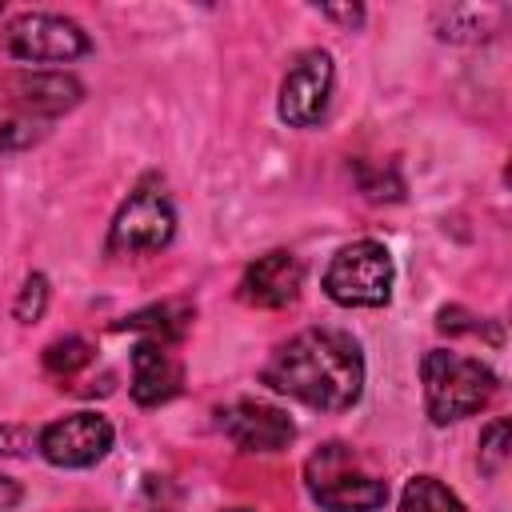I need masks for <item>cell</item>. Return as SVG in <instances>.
<instances>
[{
    "mask_svg": "<svg viewBox=\"0 0 512 512\" xmlns=\"http://www.w3.org/2000/svg\"><path fill=\"white\" fill-rule=\"evenodd\" d=\"M260 384L320 412H348L364 396V352L340 328H304L268 356Z\"/></svg>",
    "mask_w": 512,
    "mask_h": 512,
    "instance_id": "obj_1",
    "label": "cell"
},
{
    "mask_svg": "<svg viewBox=\"0 0 512 512\" xmlns=\"http://www.w3.org/2000/svg\"><path fill=\"white\" fill-rule=\"evenodd\" d=\"M420 384H424V408H428V420L432 424H456L472 412H480L500 380L496 372L476 360V356H464V352H452V348H432L424 352L420 360Z\"/></svg>",
    "mask_w": 512,
    "mask_h": 512,
    "instance_id": "obj_2",
    "label": "cell"
},
{
    "mask_svg": "<svg viewBox=\"0 0 512 512\" xmlns=\"http://www.w3.org/2000/svg\"><path fill=\"white\" fill-rule=\"evenodd\" d=\"M304 484L324 512H376L388 504V484L344 440H328L304 460Z\"/></svg>",
    "mask_w": 512,
    "mask_h": 512,
    "instance_id": "obj_3",
    "label": "cell"
},
{
    "mask_svg": "<svg viewBox=\"0 0 512 512\" xmlns=\"http://www.w3.org/2000/svg\"><path fill=\"white\" fill-rule=\"evenodd\" d=\"M396 264L380 240H352L344 244L324 268V296L340 308H384L392 300Z\"/></svg>",
    "mask_w": 512,
    "mask_h": 512,
    "instance_id": "obj_4",
    "label": "cell"
},
{
    "mask_svg": "<svg viewBox=\"0 0 512 512\" xmlns=\"http://www.w3.org/2000/svg\"><path fill=\"white\" fill-rule=\"evenodd\" d=\"M176 236V208L156 176H144L128 200L116 208L108 228V256H140L160 252Z\"/></svg>",
    "mask_w": 512,
    "mask_h": 512,
    "instance_id": "obj_5",
    "label": "cell"
},
{
    "mask_svg": "<svg viewBox=\"0 0 512 512\" xmlns=\"http://www.w3.org/2000/svg\"><path fill=\"white\" fill-rule=\"evenodd\" d=\"M4 52L24 60V64H68L76 56L92 52L88 32L56 12H24L16 20H8V28L0 32Z\"/></svg>",
    "mask_w": 512,
    "mask_h": 512,
    "instance_id": "obj_6",
    "label": "cell"
},
{
    "mask_svg": "<svg viewBox=\"0 0 512 512\" xmlns=\"http://www.w3.org/2000/svg\"><path fill=\"white\" fill-rule=\"evenodd\" d=\"M116 428L100 412H68L36 432V452L56 468H92L112 452Z\"/></svg>",
    "mask_w": 512,
    "mask_h": 512,
    "instance_id": "obj_7",
    "label": "cell"
},
{
    "mask_svg": "<svg viewBox=\"0 0 512 512\" xmlns=\"http://www.w3.org/2000/svg\"><path fill=\"white\" fill-rule=\"evenodd\" d=\"M332 84H336L332 56L324 48L300 52L292 60V68L284 72V80H280V100H276L280 120L288 128H312V124H320L324 112H328V100H332Z\"/></svg>",
    "mask_w": 512,
    "mask_h": 512,
    "instance_id": "obj_8",
    "label": "cell"
},
{
    "mask_svg": "<svg viewBox=\"0 0 512 512\" xmlns=\"http://www.w3.org/2000/svg\"><path fill=\"white\" fill-rule=\"evenodd\" d=\"M0 92L12 104V112L20 116H60L68 108H76L84 100V84L72 72H56V68H16L0 76Z\"/></svg>",
    "mask_w": 512,
    "mask_h": 512,
    "instance_id": "obj_9",
    "label": "cell"
},
{
    "mask_svg": "<svg viewBox=\"0 0 512 512\" xmlns=\"http://www.w3.org/2000/svg\"><path fill=\"white\" fill-rule=\"evenodd\" d=\"M216 424L240 452H284L296 440L292 416L264 400H232L216 412Z\"/></svg>",
    "mask_w": 512,
    "mask_h": 512,
    "instance_id": "obj_10",
    "label": "cell"
},
{
    "mask_svg": "<svg viewBox=\"0 0 512 512\" xmlns=\"http://www.w3.org/2000/svg\"><path fill=\"white\" fill-rule=\"evenodd\" d=\"M304 288V264L296 252L288 248H272L264 256H256L236 284L240 304L248 308H288Z\"/></svg>",
    "mask_w": 512,
    "mask_h": 512,
    "instance_id": "obj_11",
    "label": "cell"
},
{
    "mask_svg": "<svg viewBox=\"0 0 512 512\" xmlns=\"http://www.w3.org/2000/svg\"><path fill=\"white\" fill-rule=\"evenodd\" d=\"M132 400L140 408L168 404L184 388V364L164 340H140L132 348Z\"/></svg>",
    "mask_w": 512,
    "mask_h": 512,
    "instance_id": "obj_12",
    "label": "cell"
},
{
    "mask_svg": "<svg viewBox=\"0 0 512 512\" xmlns=\"http://www.w3.org/2000/svg\"><path fill=\"white\" fill-rule=\"evenodd\" d=\"M120 328L144 332V340L176 344V340L192 328V308H188V304H180V300H164V304H152V308H140V312L124 316V320H120Z\"/></svg>",
    "mask_w": 512,
    "mask_h": 512,
    "instance_id": "obj_13",
    "label": "cell"
},
{
    "mask_svg": "<svg viewBox=\"0 0 512 512\" xmlns=\"http://www.w3.org/2000/svg\"><path fill=\"white\" fill-rule=\"evenodd\" d=\"M400 512H468L464 500L440 480V476H412L400 492Z\"/></svg>",
    "mask_w": 512,
    "mask_h": 512,
    "instance_id": "obj_14",
    "label": "cell"
},
{
    "mask_svg": "<svg viewBox=\"0 0 512 512\" xmlns=\"http://www.w3.org/2000/svg\"><path fill=\"white\" fill-rule=\"evenodd\" d=\"M496 20H500V8H476V4L440 8L436 12V36L440 40H484V36H492Z\"/></svg>",
    "mask_w": 512,
    "mask_h": 512,
    "instance_id": "obj_15",
    "label": "cell"
},
{
    "mask_svg": "<svg viewBox=\"0 0 512 512\" xmlns=\"http://www.w3.org/2000/svg\"><path fill=\"white\" fill-rule=\"evenodd\" d=\"M92 356H96V348L84 336H60L44 348V372L56 380H72L76 372H84L92 364Z\"/></svg>",
    "mask_w": 512,
    "mask_h": 512,
    "instance_id": "obj_16",
    "label": "cell"
},
{
    "mask_svg": "<svg viewBox=\"0 0 512 512\" xmlns=\"http://www.w3.org/2000/svg\"><path fill=\"white\" fill-rule=\"evenodd\" d=\"M508 436H512V428H508V420L500 416V420H492L484 432H480V468L488 472V476H500L504 472V464H508Z\"/></svg>",
    "mask_w": 512,
    "mask_h": 512,
    "instance_id": "obj_17",
    "label": "cell"
},
{
    "mask_svg": "<svg viewBox=\"0 0 512 512\" xmlns=\"http://www.w3.org/2000/svg\"><path fill=\"white\" fill-rule=\"evenodd\" d=\"M48 296H52L48 276L32 272V276L20 284V296H16V304H12V316H16L20 324H36V320L44 316V308H48Z\"/></svg>",
    "mask_w": 512,
    "mask_h": 512,
    "instance_id": "obj_18",
    "label": "cell"
},
{
    "mask_svg": "<svg viewBox=\"0 0 512 512\" xmlns=\"http://www.w3.org/2000/svg\"><path fill=\"white\" fill-rule=\"evenodd\" d=\"M40 140V124L20 112H0V148H28Z\"/></svg>",
    "mask_w": 512,
    "mask_h": 512,
    "instance_id": "obj_19",
    "label": "cell"
},
{
    "mask_svg": "<svg viewBox=\"0 0 512 512\" xmlns=\"http://www.w3.org/2000/svg\"><path fill=\"white\" fill-rule=\"evenodd\" d=\"M36 448V432L24 424H0V456H28Z\"/></svg>",
    "mask_w": 512,
    "mask_h": 512,
    "instance_id": "obj_20",
    "label": "cell"
},
{
    "mask_svg": "<svg viewBox=\"0 0 512 512\" xmlns=\"http://www.w3.org/2000/svg\"><path fill=\"white\" fill-rule=\"evenodd\" d=\"M436 328L448 332V336H456V332H484V320H476V316L464 312V308H440Z\"/></svg>",
    "mask_w": 512,
    "mask_h": 512,
    "instance_id": "obj_21",
    "label": "cell"
},
{
    "mask_svg": "<svg viewBox=\"0 0 512 512\" xmlns=\"http://www.w3.org/2000/svg\"><path fill=\"white\" fill-rule=\"evenodd\" d=\"M320 16H328L336 24H348V28L364 24V8L360 4H320Z\"/></svg>",
    "mask_w": 512,
    "mask_h": 512,
    "instance_id": "obj_22",
    "label": "cell"
},
{
    "mask_svg": "<svg viewBox=\"0 0 512 512\" xmlns=\"http://www.w3.org/2000/svg\"><path fill=\"white\" fill-rule=\"evenodd\" d=\"M16 500H20V484L8 480V476H0V512H8Z\"/></svg>",
    "mask_w": 512,
    "mask_h": 512,
    "instance_id": "obj_23",
    "label": "cell"
},
{
    "mask_svg": "<svg viewBox=\"0 0 512 512\" xmlns=\"http://www.w3.org/2000/svg\"><path fill=\"white\" fill-rule=\"evenodd\" d=\"M144 512H172V508H144Z\"/></svg>",
    "mask_w": 512,
    "mask_h": 512,
    "instance_id": "obj_24",
    "label": "cell"
},
{
    "mask_svg": "<svg viewBox=\"0 0 512 512\" xmlns=\"http://www.w3.org/2000/svg\"><path fill=\"white\" fill-rule=\"evenodd\" d=\"M224 512H248V508H224Z\"/></svg>",
    "mask_w": 512,
    "mask_h": 512,
    "instance_id": "obj_25",
    "label": "cell"
},
{
    "mask_svg": "<svg viewBox=\"0 0 512 512\" xmlns=\"http://www.w3.org/2000/svg\"><path fill=\"white\" fill-rule=\"evenodd\" d=\"M0 12H4V4H0Z\"/></svg>",
    "mask_w": 512,
    "mask_h": 512,
    "instance_id": "obj_26",
    "label": "cell"
}]
</instances>
